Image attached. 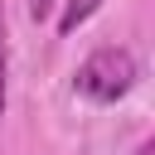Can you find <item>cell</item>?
<instances>
[{
  "mask_svg": "<svg viewBox=\"0 0 155 155\" xmlns=\"http://www.w3.org/2000/svg\"><path fill=\"white\" fill-rule=\"evenodd\" d=\"M53 5H58V0H29V19H34V24H44V19L53 15Z\"/></svg>",
  "mask_w": 155,
  "mask_h": 155,
  "instance_id": "4",
  "label": "cell"
},
{
  "mask_svg": "<svg viewBox=\"0 0 155 155\" xmlns=\"http://www.w3.org/2000/svg\"><path fill=\"white\" fill-rule=\"evenodd\" d=\"M102 10V0H63V15H58V34L68 39V34H78L92 15Z\"/></svg>",
  "mask_w": 155,
  "mask_h": 155,
  "instance_id": "2",
  "label": "cell"
},
{
  "mask_svg": "<svg viewBox=\"0 0 155 155\" xmlns=\"http://www.w3.org/2000/svg\"><path fill=\"white\" fill-rule=\"evenodd\" d=\"M136 78H140V68H136V58H131V48H97V53H87L82 58V68H78V92L87 97V102H97V107H111V102H121L131 87H136Z\"/></svg>",
  "mask_w": 155,
  "mask_h": 155,
  "instance_id": "1",
  "label": "cell"
},
{
  "mask_svg": "<svg viewBox=\"0 0 155 155\" xmlns=\"http://www.w3.org/2000/svg\"><path fill=\"white\" fill-rule=\"evenodd\" d=\"M5 78H10V48H5V10H0V116H5Z\"/></svg>",
  "mask_w": 155,
  "mask_h": 155,
  "instance_id": "3",
  "label": "cell"
}]
</instances>
